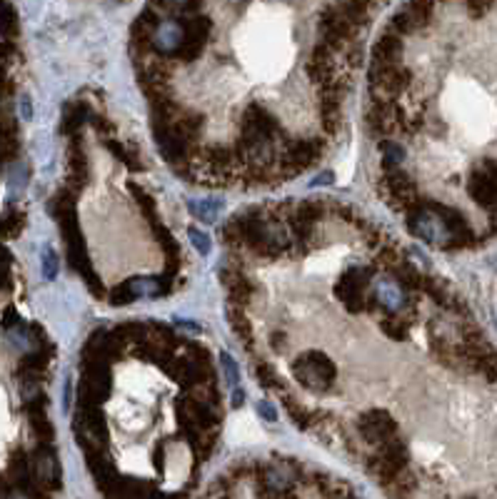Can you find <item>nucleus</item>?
Masks as SVG:
<instances>
[{
  "label": "nucleus",
  "mask_w": 497,
  "mask_h": 499,
  "mask_svg": "<svg viewBox=\"0 0 497 499\" xmlns=\"http://www.w3.org/2000/svg\"><path fill=\"white\" fill-rule=\"evenodd\" d=\"M0 33L3 35L15 33V13L10 5H0Z\"/></svg>",
  "instance_id": "obj_1"
},
{
  "label": "nucleus",
  "mask_w": 497,
  "mask_h": 499,
  "mask_svg": "<svg viewBox=\"0 0 497 499\" xmlns=\"http://www.w3.org/2000/svg\"><path fill=\"white\" fill-rule=\"evenodd\" d=\"M193 210L200 215L203 220H215L218 210H220V202H213V200H205V202H195Z\"/></svg>",
  "instance_id": "obj_2"
},
{
  "label": "nucleus",
  "mask_w": 497,
  "mask_h": 499,
  "mask_svg": "<svg viewBox=\"0 0 497 499\" xmlns=\"http://www.w3.org/2000/svg\"><path fill=\"white\" fill-rule=\"evenodd\" d=\"M193 240L198 242V247H200L203 253L207 250V242H205V235H200V233H193Z\"/></svg>",
  "instance_id": "obj_4"
},
{
  "label": "nucleus",
  "mask_w": 497,
  "mask_h": 499,
  "mask_svg": "<svg viewBox=\"0 0 497 499\" xmlns=\"http://www.w3.org/2000/svg\"><path fill=\"white\" fill-rule=\"evenodd\" d=\"M56 270H58L56 255L50 253V250H45V255H43V275H45L48 280H53V277H56Z\"/></svg>",
  "instance_id": "obj_3"
}]
</instances>
